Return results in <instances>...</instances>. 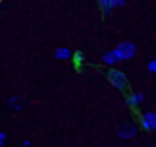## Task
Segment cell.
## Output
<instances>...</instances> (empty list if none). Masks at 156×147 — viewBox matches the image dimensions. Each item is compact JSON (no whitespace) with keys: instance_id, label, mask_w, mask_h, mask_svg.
Returning a JSON list of instances; mask_svg holds the SVG:
<instances>
[{"instance_id":"6da1fadb","label":"cell","mask_w":156,"mask_h":147,"mask_svg":"<svg viewBox=\"0 0 156 147\" xmlns=\"http://www.w3.org/2000/svg\"><path fill=\"white\" fill-rule=\"evenodd\" d=\"M108 80L114 89L118 90H126L128 89V77L121 72V70H116V69H111L108 72Z\"/></svg>"},{"instance_id":"7a4b0ae2","label":"cell","mask_w":156,"mask_h":147,"mask_svg":"<svg viewBox=\"0 0 156 147\" xmlns=\"http://www.w3.org/2000/svg\"><path fill=\"white\" fill-rule=\"evenodd\" d=\"M114 50H116V53H118L119 60H129L136 55V52H138V49H136V45L133 42H121Z\"/></svg>"},{"instance_id":"3957f363","label":"cell","mask_w":156,"mask_h":147,"mask_svg":"<svg viewBox=\"0 0 156 147\" xmlns=\"http://www.w3.org/2000/svg\"><path fill=\"white\" fill-rule=\"evenodd\" d=\"M118 135L121 137L122 140H129V139H134L138 135V127L134 124H129V122H124L119 125L118 129Z\"/></svg>"},{"instance_id":"277c9868","label":"cell","mask_w":156,"mask_h":147,"mask_svg":"<svg viewBox=\"0 0 156 147\" xmlns=\"http://www.w3.org/2000/svg\"><path fill=\"white\" fill-rule=\"evenodd\" d=\"M139 124H141V127L144 130H148V132H153V130H156V112H144L141 114V117H139Z\"/></svg>"},{"instance_id":"5b68a950","label":"cell","mask_w":156,"mask_h":147,"mask_svg":"<svg viewBox=\"0 0 156 147\" xmlns=\"http://www.w3.org/2000/svg\"><path fill=\"white\" fill-rule=\"evenodd\" d=\"M99 3V9L102 12H111L114 9H119V7H124L126 5V0H98Z\"/></svg>"},{"instance_id":"8992f818","label":"cell","mask_w":156,"mask_h":147,"mask_svg":"<svg viewBox=\"0 0 156 147\" xmlns=\"http://www.w3.org/2000/svg\"><path fill=\"white\" fill-rule=\"evenodd\" d=\"M143 102H144V95H143L141 92H133L126 97V104H128L129 107H133V109L139 107Z\"/></svg>"},{"instance_id":"52a82bcc","label":"cell","mask_w":156,"mask_h":147,"mask_svg":"<svg viewBox=\"0 0 156 147\" xmlns=\"http://www.w3.org/2000/svg\"><path fill=\"white\" fill-rule=\"evenodd\" d=\"M102 62L108 63V65H116V63L121 62V60H119V57H118V53H116V50L112 49V50H109V52H106L104 55H102Z\"/></svg>"},{"instance_id":"ba28073f","label":"cell","mask_w":156,"mask_h":147,"mask_svg":"<svg viewBox=\"0 0 156 147\" xmlns=\"http://www.w3.org/2000/svg\"><path fill=\"white\" fill-rule=\"evenodd\" d=\"M71 55H72V53H71V50H69V49H57V50H55V57H57V59H62V60H64V59H71Z\"/></svg>"},{"instance_id":"9c48e42d","label":"cell","mask_w":156,"mask_h":147,"mask_svg":"<svg viewBox=\"0 0 156 147\" xmlns=\"http://www.w3.org/2000/svg\"><path fill=\"white\" fill-rule=\"evenodd\" d=\"M148 72L156 74V59H153V60H149V62H148Z\"/></svg>"},{"instance_id":"30bf717a","label":"cell","mask_w":156,"mask_h":147,"mask_svg":"<svg viewBox=\"0 0 156 147\" xmlns=\"http://www.w3.org/2000/svg\"><path fill=\"white\" fill-rule=\"evenodd\" d=\"M82 60H84L82 53H81V52H76V53H74V63L79 67V65H81V62H82Z\"/></svg>"},{"instance_id":"8fae6325","label":"cell","mask_w":156,"mask_h":147,"mask_svg":"<svg viewBox=\"0 0 156 147\" xmlns=\"http://www.w3.org/2000/svg\"><path fill=\"white\" fill-rule=\"evenodd\" d=\"M4 144H5V134H4V132H0V147L4 145Z\"/></svg>"}]
</instances>
